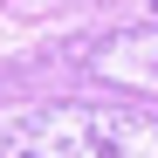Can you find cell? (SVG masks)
I'll list each match as a JSON object with an SVG mask.
<instances>
[{
	"mask_svg": "<svg viewBox=\"0 0 158 158\" xmlns=\"http://www.w3.org/2000/svg\"><path fill=\"white\" fill-rule=\"evenodd\" d=\"M83 69L110 89H131V96H158V21L151 28H110L83 48Z\"/></svg>",
	"mask_w": 158,
	"mask_h": 158,
	"instance_id": "cell-2",
	"label": "cell"
},
{
	"mask_svg": "<svg viewBox=\"0 0 158 158\" xmlns=\"http://www.w3.org/2000/svg\"><path fill=\"white\" fill-rule=\"evenodd\" d=\"M0 158H158V117L138 103H35L0 124Z\"/></svg>",
	"mask_w": 158,
	"mask_h": 158,
	"instance_id": "cell-1",
	"label": "cell"
}]
</instances>
